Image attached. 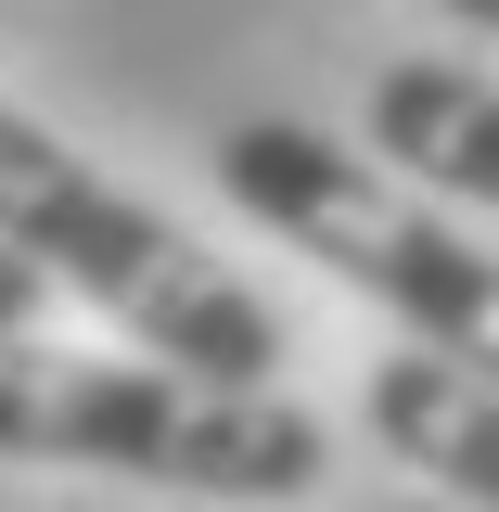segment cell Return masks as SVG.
I'll return each mask as SVG.
<instances>
[{
  "mask_svg": "<svg viewBox=\"0 0 499 512\" xmlns=\"http://www.w3.org/2000/svg\"><path fill=\"white\" fill-rule=\"evenodd\" d=\"M0 461H64V474H128L180 500H308L333 436L269 384H218L180 359H90L0 333Z\"/></svg>",
  "mask_w": 499,
  "mask_h": 512,
  "instance_id": "6da1fadb",
  "label": "cell"
},
{
  "mask_svg": "<svg viewBox=\"0 0 499 512\" xmlns=\"http://www.w3.org/2000/svg\"><path fill=\"white\" fill-rule=\"evenodd\" d=\"M0 244L26 256L52 295L103 308L128 346L180 359L218 384H282V308L231 282L180 218H154L141 192H116L90 154H64L26 103H0Z\"/></svg>",
  "mask_w": 499,
  "mask_h": 512,
  "instance_id": "7a4b0ae2",
  "label": "cell"
},
{
  "mask_svg": "<svg viewBox=\"0 0 499 512\" xmlns=\"http://www.w3.org/2000/svg\"><path fill=\"white\" fill-rule=\"evenodd\" d=\"M218 192L256 231H282L295 256H320L346 295L410 320L436 359L499 384V256L448 205H423V180H397L372 141H333V128H295V116H244L218 141Z\"/></svg>",
  "mask_w": 499,
  "mask_h": 512,
  "instance_id": "3957f363",
  "label": "cell"
},
{
  "mask_svg": "<svg viewBox=\"0 0 499 512\" xmlns=\"http://www.w3.org/2000/svg\"><path fill=\"white\" fill-rule=\"evenodd\" d=\"M359 423L384 436V461H410L436 500L461 512H499V384L461 372V359H372V384H359Z\"/></svg>",
  "mask_w": 499,
  "mask_h": 512,
  "instance_id": "277c9868",
  "label": "cell"
},
{
  "mask_svg": "<svg viewBox=\"0 0 499 512\" xmlns=\"http://www.w3.org/2000/svg\"><path fill=\"white\" fill-rule=\"evenodd\" d=\"M359 141H372L397 180L499 218V90L487 77H461V64H384L372 103H359Z\"/></svg>",
  "mask_w": 499,
  "mask_h": 512,
  "instance_id": "5b68a950",
  "label": "cell"
},
{
  "mask_svg": "<svg viewBox=\"0 0 499 512\" xmlns=\"http://www.w3.org/2000/svg\"><path fill=\"white\" fill-rule=\"evenodd\" d=\"M39 295H52V282H39V269H26V256L0 244V333H26V320H39Z\"/></svg>",
  "mask_w": 499,
  "mask_h": 512,
  "instance_id": "8992f818",
  "label": "cell"
},
{
  "mask_svg": "<svg viewBox=\"0 0 499 512\" xmlns=\"http://www.w3.org/2000/svg\"><path fill=\"white\" fill-rule=\"evenodd\" d=\"M436 13H461V26H499V0H436Z\"/></svg>",
  "mask_w": 499,
  "mask_h": 512,
  "instance_id": "52a82bcc",
  "label": "cell"
},
{
  "mask_svg": "<svg viewBox=\"0 0 499 512\" xmlns=\"http://www.w3.org/2000/svg\"><path fill=\"white\" fill-rule=\"evenodd\" d=\"M397 512H461V500H397Z\"/></svg>",
  "mask_w": 499,
  "mask_h": 512,
  "instance_id": "ba28073f",
  "label": "cell"
}]
</instances>
